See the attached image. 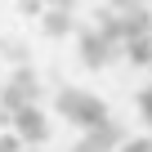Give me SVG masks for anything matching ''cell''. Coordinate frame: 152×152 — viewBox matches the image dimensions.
Here are the masks:
<instances>
[{"label":"cell","instance_id":"cell-1","mask_svg":"<svg viewBox=\"0 0 152 152\" xmlns=\"http://www.w3.org/2000/svg\"><path fill=\"white\" fill-rule=\"evenodd\" d=\"M58 112H63V121L81 125V130H94L99 121H107L103 99H94V94H85V90H63V94H58Z\"/></svg>","mask_w":152,"mask_h":152},{"label":"cell","instance_id":"cell-2","mask_svg":"<svg viewBox=\"0 0 152 152\" xmlns=\"http://www.w3.org/2000/svg\"><path fill=\"white\" fill-rule=\"evenodd\" d=\"M36 99H40V81H36V72H27V67H18V72L9 76L5 94H0V103H5L9 112H18V107H27V103H36Z\"/></svg>","mask_w":152,"mask_h":152},{"label":"cell","instance_id":"cell-6","mask_svg":"<svg viewBox=\"0 0 152 152\" xmlns=\"http://www.w3.org/2000/svg\"><path fill=\"white\" fill-rule=\"evenodd\" d=\"M121 152H152V139H134V143H125Z\"/></svg>","mask_w":152,"mask_h":152},{"label":"cell","instance_id":"cell-4","mask_svg":"<svg viewBox=\"0 0 152 152\" xmlns=\"http://www.w3.org/2000/svg\"><path fill=\"white\" fill-rule=\"evenodd\" d=\"M40 27H45V36H67V31H72L67 5H45V9H40Z\"/></svg>","mask_w":152,"mask_h":152},{"label":"cell","instance_id":"cell-7","mask_svg":"<svg viewBox=\"0 0 152 152\" xmlns=\"http://www.w3.org/2000/svg\"><path fill=\"white\" fill-rule=\"evenodd\" d=\"M45 5H72V0H45Z\"/></svg>","mask_w":152,"mask_h":152},{"label":"cell","instance_id":"cell-5","mask_svg":"<svg viewBox=\"0 0 152 152\" xmlns=\"http://www.w3.org/2000/svg\"><path fill=\"white\" fill-rule=\"evenodd\" d=\"M139 116H143V121L152 125V85H148V90L139 94Z\"/></svg>","mask_w":152,"mask_h":152},{"label":"cell","instance_id":"cell-3","mask_svg":"<svg viewBox=\"0 0 152 152\" xmlns=\"http://www.w3.org/2000/svg\"><path fill=\"white\" fill-rule=\"evenodd\" d=\"M9 125H14V134H18L23 143H31V148H40V143L49 139V121H45V112H40L36 103H27V107H18Z\"/></svg>","mask_w":152,"mask_h":152}]
</instances>
